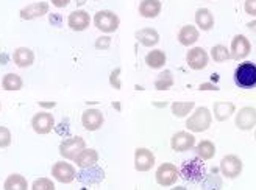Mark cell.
Listing matches in <instances>:
<instances>
[{
  "instance_id": "cell-1",
  "label": "cell",
  "mask_w": 256,
  "mask_h": 190,
  "mask_svg": "<svg viewBox=\"0 0 256 190\" xmlns=\"http://www.w3.org/2000/svg\"><path fill=\"white\" fill-rule=\"evenodd\" d=\"M212 123V114L208 108L200 106L190 114V117L186 120V128L190 133H203L206 131Z\"/></svg>"
},
{
  "instance_id": "cell-2",
  "label": "cell",
  "mask_w": 256,
  "mask_h": 190,
  "mask_svg": "<svg viewBox=\"0 0 256 190\" xmlns=\"http://www.w3.org/2000/svg\"><path fill=\"white\" fill-rule=\"evenodd\" d=\"M234 83L242 89H253L256 87V64L244 61L234 70Z\"/></svg>"
},
{
  "instance_id": "cell-3",
  "label": "cell",
  "mask_w": 256,
  "mask_h": 190,
  "mask_svg": "<svg viewBox=\"0 0 256 190\" xmlns=\"http://www.w3.org/2000/svg\"><path fill=\"white\" fill-rule=\"evenodd\" d=\"M94 25L102 31V33H112L119 28L120 19L116 12H112L110 9H102L97 11L94 16Z\"/></svg>"
},
{
  "instance_id": "cell-4",
  "label": "cell",
  "mask_w": 256,
  "mask_h": 190,
  "mask_svg": "<svg viewBox=\"0 0 256 190\" xmlns=\"http://www.w3.org/2000/svg\"><path fill=\"white\" fill-rule=\"evenodd\" d=\"M84 148H86V142L83 137H69L61 142L60 155L69 161H74Z\"/></svg>"
},
{
  "instance_id": "cell-5",
  "label": "cell",
  "mask_w": 256,
  "mask_h": 190,
  "mask_svg": "<svg viewBox=\"0 0 256 190\" xmlns=\"http://www.w3.org/2000/svg\"><path fill=\"white\" fill-rule=\"evenodd\" d=\"M182 176L188 181H200L204 176V167H203V159L196 158V159H189L182 166Z\"/></svg>"
},
{
  "instance_id": "cell-6",
  "label": "cell",
  "mask_w": 256,
  "mask_h": 190,
  "mask_svg": "<svg viewBox=\"0 0 256 190\" xmlns=\"http://www.w3.org/2000/svg\"><path fill=\"white\" fill-rule=\"evenodd\" d=\"M242 161L240 158H238L236 155H226L222 158L220 161V167L219 170L222 172V175L228 180H234L242 173Z\"/></svg>"
},
{
  "instance_id": "cell-7",
  "label": "cell",
  "mask_w": 256,
  "mask_h": 190,
  "mask_svg": "<svg viewBox=\"0 0 256 190\" xmlns=\"http://www.w3.org/2000/svg\"><path fill=\"white\" fill-rule=\"evenodd\" d=\"M178 167L175 166V164H170V162H164L161 164V166L158 167L156 170V183L162 187H169L172 184L176 183L178 180Z\"/></svg>"
},
{
  "instance_id": "cell-8",
  "label": "cell",
  "mask_w": 256,
  "mask_h": 190,
  "mask_svg": "<svg viewBox=\"0 0 256 190\" xmlns=\"http://www.w3.org/2000/svg\"><path fill=\"white\" fill-rule=\"evenodd\" d=\"M236 126L240 131H250L256 126V108L253 106H244L240 108L236 114L234 119Z\"/></svg>"
},
{
  "instance_id": "cell-9",
  "label": "cell",
  "mask_w": 256,
  "mask_h": 190,
  "mask_svg": "<svg viewBox=\"0 0 256 190\" xmlns=\"http://www.w3.org/2000/svg\"><path fill=\"white\" fill-rule=\"evenodd\" d=\"M186 62L192 70H202L208 66L210 56L206 53V50L202 47H192L189 52L186 53Z\"/></svg>"
},
{
  "instance_id": "cell-10",
  "label": "cell",
  "mask_w": 256,
  "mask_h": 190,
  "mask_svg": "<svg viewBox=\"0 0 256 190\" xmlns=\"http://www.w3.org/2000/svg\"><path fill=\"white\" fill-rule=\"evenodd\" d=\"M52 175L56 181H60L62 184H70L76 178V170L74 169V166H70L69 162L58 161L56 164H54Z\"/></svg>"
},
{
  "instance_id": "cell-11",
  "label": "cell",
  "mask_w": 256,
  "mask_h": 190,
  "mask_svg": "<svg viewBox=\"0 0 256 190\" xmlns=\"http://www.w3.org/2000/svg\"><path fill=\"white\" fill-rule=\"evenodd\" d=\"M252 52V44L247 39V36L244 34H236L232 41V48H230V53H232V59L240 61L250 55Z\"/></svg>"
},
{
  "instance_id": "cell-12",
  "label": "cell",
  "mask_w": 256,
  "mask_h": 190,
  "mask_svg": "<svg viewBox=\"0 0 256 190\" xmlns=\"http://www.w3.org/2000/svg\"><path fill=\"white\" fill-rule=\"evenodd\" d=\"M170 145H172V150L176 151V153H184V151L194 148L196 137L194 134H190L188 131H178L172 136Z\"/></svg>"
},
{
  "instance_id": "cell-13",
  "label": "cell",
  "mask_w": 256,
  "mask_h": 190,
  "mask_svg": "<svg viewBox=\"0 0 256 190\" xmlns=\"http://www.w3.org/2000/svg\"><path fill=\"white\" fill-rule=\"evenodd\" d=\"M32 126L38 134H48L55 126V119L50 112H38L32 119Z\"/></svg>"
},
{
  "instance_id": "cell-14",
  "label": "cell",
  "mask_w": 256,
  "mask_h": 190,
  "mask_svg": "<svg viewBox=\"0 0 256 190\" xmlns=\"http://www.w3.org/2000/svg\"><path fill=\"white\" fill-rule=\"evenodd\" d=\"M105 122L104 114H102L100 109L91 108V109H86L82 116V123L84 126V130L88 131H97L102 128V125Z\"/></svg>"
},
{
  "instance_id": "cell-15",
  "label": "cell",
  "mask_w": 256,
  "mask_h": 190,
  "mask_svg": "<svg viewBox=\"0 0 256 190\" xmlns=\"http://www.w3.org/2000/svg\"><path fill=\"white\" fill-rule=\"evenodd\" d=\"M155 164V155L148 148H136L134 151V169L138 172H148Z\"/></svg>"
},
{
  "instance_id": "cell-16",
  "label": "cell",
  "mask_w": 256,
  "mask_h": 190,
  "mask_svg": "<svg viewBox=\"0 0 256 190\" xmlns=\"http://www.w3.org/2000/svg\"><path fill=\"white\" fill-rule=\"evenodd\" d=\"M89 23H91V16H89L84 9H75L68 17V25H69V28L74 31L86 30L89 27Z\"/></svg>"
},
{
  "instance_id": "cell-17",
  "label": "cell",
  "mask_w": 256,
  "mask_h": 190,
  "mask_svg": "<svg viewBox=\"0 0 256 190\" xmlns=\"http://www.w3.org/2000/svg\"><path fill=\"white\" fill-rule=\"evenodd\" d=\"M48 12V3L47 2H36L32 5H27L20 9V17L24 20H33Z\"/></svg>"
},
{
  "instance_id": "cell-18",
  "label": "cell",
  "mask_w": 256,
  "mask_h": 190,
  "mask_svg": "<svg viewBox=\"0 0 256 190\" xmlns=\"http://www.w3.org/2000/svg\"><path fill=\"white\" fill-rule=\"evenodd\" d=\"M212 112L217 122H225L236 112V105L232 101H216L212 105Z\"/></svg>"
},
{
  "instance_id": "cell-19",
  "label": "cell",
  "mask_w": 256,
  "mask_h": 190,
  "mask_svg": "<svg viewBox=\"0 0 256 190\" xmlns=\"http://www.w3.org/2000/svg\"><path fill=\"white\" fill-rule=\"evenodd\" d=\"M104 178H105L104 169L97 167V166L82 169V172L78 173V181H82L84 184H98Z\"/></svg>"
},
{
  "instance_id": "cell-20",
  "label": "cell",
  "mask_w": 256,
  "mask_h": 190,
  "mask_svg": "<svg viewBox=\"0 0 256 190\" xmlns=\"http://www.w3.org/2000/svg\"><path fill=\"white\" fill-rule=\"evenodd\" d=\"M198 36L200 33L197 27H194V25H184V27H182V30L178 31V42L184 47H190L198 41Z\"/></svg>"
},
{
  "instance_id": "cell-21",
  "label": "cell",
  "mask_w": 256,
  "mask_h": 190,
  "mask_svg": "<svg viewBox=\"0 0 256 190\" xmlns=\"http://www.w3.org/2000/svg\"><path fill=\"white\" fill-rule=\"evenodd\" d=\"M161 0H142L139 3V14L146 19H153L161 12Z\"/></svg>"
},
{
  "instance_id": "cell-22",
  "label": "cell",
  "mask_w": 256,
  "mask_h": 190,
  "mask_svg": "<svg viewBox=\"0 0 256 190\" xmlns=\"http://www.w3.org/2000/svg\"><path fill=\"white\" fill-rule=\"evenodd\" d=\"M12 61L16 62V66L19 67H30L34 62V53L33 50H30L28 47H19L14 50L12 53Z\"/></svg>"
},
{
  "instance_id": "cell-23",
  "label": "cell",
  "mask_w": 256,
  "mask_h": 190,
  "mask_svg": "<svg viewBox=\"0 0 256 190\" xmlns=\"http://www.w3.org/2000/svg\"><path fill=\"white\" fill-rule=\"evenodd\" d=\"M136 39L140 45L144 47H153L160 42V33L155 28H142V30H138L136 31Z\"/></svg>"
},
{
  "instance_id": "cell-24",
  "label": "cell",
  "mask_w": 256,
  "mask_h": 190,
  "mask_svg": "<svg viewBox=\"0 0 256 190\" xmlns=\"http://www.w3.org/2000/svg\"><path fill=\"white\" fill-rule=\"evenodd\" d=\"M196 25L203 31H210L214 27V16L208 8H198L196 11Z\"/></svg>"
},
{
  "instance_id": "cell-25",
  "label": "cell",
  "mask_w": 256,
  "mask_h": 190,
  "mask_svg": "<svg viewBox=\"0 0 256 190\" xmlns=\"http://www.w3.org/2000/svg\"><path fill=\"white\" fill-rule=\"evenodd\" d=\"M74 161H75V164L80 169H88V167H92V166H96V164H97L98 153H97L96 150H92V148H84Z\"/></svg>"
},
{
  "instance_id": "cell-26",
  "label": "cell",
  "mask_w": 256,
  "mask_h": 190,
  "mask_svg": "<svg viewBox=\"0 0 256 190\" xmlns=\"http://www.w3.org/2000/svg\"><path fill=\"white\" fill-rule=\"evenodd\" d=\"M222 189V178L219 176V169L211 167L210 175L203 176L202 190H220Z\"/></svg>"
},
{
  "instance_id": "cell-27",
  "label": "cell",
  "mask_w": 256,
  "mask_h": 190,
  "mask_svg": "<svg viewBox=\"0 0 256 190\" xmlns=\"http://www.w3.org/2000/svg\"><path fill=\"white\" fill-rule=\"evenodd\" d=\"M166 61H168V56H166V53L162 52V50H152V52L147 53L146 56V64L150 67V69H162L166 66Z\"/></svg>"
},
{
  "instance_id": "cell-28",
  "label": "cell",
  "mask_w": 256,
  "mask_h": 190,
  "mask_svg": "<svg viewBox=\"0 0 256 190\" xmlns=\"http://www.w3.org/2000/svg\"><path fill=\"white\" fill-rule=\"evenodd\" d=\"M194 108H196L194 101H174V103L170 105L172 114L178 119H183V117L189 116L190 111Z\"/></svg>"
},
{
  "instance_id": "cell-29",
  "label": "cell",
  "mask_w": 256,
  "mask_h": 190,
  "mask_svg": "<svg viewBox=\"0 0 256 190\" xmlns=\"http://www.w3.org/2000/svg\"><path fill=\"white\" fill-rule=\"evenodd\" d=\"M4 189L5 190H27L28 184H27V180H25L22 175L14 173V175H10L5 180Z\"/></svg>"
},
{
  "instance_id": "cell-30",
  "label": "cell",
  "mask_w": 256,
  "mask_h": 190,
  "mask_svg": "<svg viewBox=\"0 0 256 190\" xmlns=\"http://www.w3.org/2000/svg\"><path fill=\"white\" fill-rule=\"evenodd\" d=\"M196 151H197V156L200 159L208 161V159H212L216 155V145L211 141H202L196 147Z\"/></svg>"
},
{
  "instance_id": "cell-31",
  "label": "cell",
  "mask_w": 256,
  "mask_h": 190,
  "mask_svg": "<svg viewBox=\"0 0 256 190\" xmlns=\"http://www.w3.org/2000/svg\"><path fill=\"white\" fill-rule=\"evenodd\" d=\"M2 86L5 91H20L24 86V81L16 73H6L2 80Z\"/></svg>"
},
{
  "instance_id": "cell-32",
  "label": "cell",
  "mask_w": 256,
  "mask_h": 190,
  "mask_svg": "<svg viewBox=\"0 0 256 190\" xmlns=\"http://www.w3.org/2000/svg\"><path fill=\"white\" fill-rule=\"evenodd\" d=\"M211 58H212L214 62H219V64H220V62L232 59V53H230V50L225 45L217 44V45H214L211 48Z\"/></svg>"
},
{
  "instance_id": "cell-33",
  "label": "cell",
  "mask_w": 256,
  "mask_h": 190,
  "mask_svg": "<svg viewBox=\"0 0 256 190\" xmlns=\"http://www.w3.org/2000/svg\"><path fill=\"white\" fill-rule=\"evenodd\" d=\"M174 86V77L169 70H162L160 73V77L155 81V89L156 91H168Z\"/></svg>"
},
{
  "instance_id": "cell-34",
  "label": "cell",
  "mask_w": 256,
  "mask_h": 190,
  "mask_svg": "<svg viewBox=\"0 0 256 190\" xmlns=\"http://www.w3.org/2000/svg\"><path fill=\"white\" fill-rule=\"evenodd\" d=\"M32 190H55V184L52 180H48V178H38L33 183Z\"/></svg>"
},
{
  "instance_id": "cell-35",
  "label": "cell",
  "mask_w": 256,
  "mask_h": 190,
  "mask_svg": "<svg viewBox=\"0 0 256 190\" xmlns=\"http://www.w3.org/2000/svg\"><path fill=\"white\" fill-rule=\"evenodd\" d=\"M11 144V133L6 126H0V148H6Z\"/></svg>"
},
{
  "instance_id": "cell-36",
  "label": "cell",
  "mask_w": 256,
  "mask_h": 190,
  "mask_svg": "<svg viewBox=\"0 0 256 190\" xmlns=\"http://www.w3.org/2000/svg\"><path fill=\"white\" fill-rule=\"evenodd\" d=\"M110 84L111 87H114V89H120V69H114L110 75Z\"/></svg>"
},
{
  "instance_id": "cell-37",
  "label": "cell",
  "mask_w": 256,
  "mask_h": 190,
  "mask_svg": "<svg viewBox=\"0 0 256 190\" xmlns=\"http://www.w3.org/2000/svg\"><path fill=\"white\" fill-rule=\"evenodd\" d=\"M94 45H96L97 50H108L110 45H111V37H110L108 34L100 36V37H97V41H96Z\"/></svg>"
},
{
  "instance_id": "cell-38",
  "label": "cell",
  "mask_w": 256,
  "mask_h": 190,
  "mask_svg": "<svg viewBox=\"0 0 256 190\" xmlns=\"http://www.w3.org/2000/svg\"><path fill=\"white\" fill-rule=\"evenodd\" d=\"M244 9L248 16L256 17V0H246L244 2Z\"/></svg>"
},
{
  "instance_id": "cell-39",
  "label": "cell",
  "mask_w": 256,
  "mask_h": 190,
  "mask_svg": "<svg viewBox=\"0 0 256 190\" xmlns=\"http://www.w3.org/2000/svg\"><path fill=\"white\" fill-rule=\"evenodd\" d=\"M200 91H219V86H216L212 83H203L198 86Z\"/></svg>"
},
{
  "instance_id": "cell-40",
  "label": "cell",
  "mask_w": 256,
  "mask_h": 190,
  "mask_svg": "<svg viewBox=\"0 0 256 190\" xmlns=\"http://www.w3.org/2000/svg\"><path fill=\"white\" fill-rule=\"evenodd\" d=\"M50 2H52L54 6H56V8H64L70 3V0H50Z\"/></svg>"
},
{
  "instance_id": "cell-41",
  "label": "cell",
  "mask_w": 256,
  "mask_h": 190,
  "mask_svg": "<svg viewBox=\"0 0 256 190\" xmlns=\"http://www.w3.org/2000/svg\"><path fill=\"white\" fill-rule=\"evenodd\" d=\"M61 16L60 14H50V23L56 25V27H61V22H60Z\"/></svg>"
},
{
  "instance_id": "cell-42",
  "label": "cell",
  "mask_w": 256,
  "mask_h": 190,
  "mask_svg": "<svg viewBox=\"0 0 256 190\" xmlns=\"http://www.w3.org/2000/svg\"><path fill=\"white\" fill-rule=\"evenodd\" d=\"M38 105L42 106V108H54L55 106V101H40Z\"/></svg>"
},
{
  "instance_id": "cell-43",
  "label": "cell",
  "mask_w": 256,
  "mask_h": 190,
  "mask_svg": "<svg viewBox=\"0 0 256 190\" xmlns=\"http://www.w3.org/2000/svg\"><path fill=\"white\" fill-rule=\"evenodd\" d=\"M247 27H248L250 30H253V31L256 33V20H250V22L247 23Z\"/></svg>"
},
{
  "instance_id": "cell-44",
  "label": "cell",
  "mask_w": 256,
  "mask_h": 190,
  "mask_svg": "<svg viewBox=\"0 0 256 190\" xmlns=\"http://www.w3.org/2000/svg\"><path fill=\"white\" fill-rule=\"evenodd\" d=\"M0 62H2V64H5V62H6V55H0Z\"/></svg>"
},
{
  "instance_id": "cell-45",
  "label": "cell",
  "mask_w": 256,
  "mask_h": 190,
  "mask_svg": "<svg viewBox=\"0 0 256 190\" xmlns=\"http://www.w3.org/2000/svg\"><path fill=\"white\" fill-rule=\"evenodd\" d=\"M86 3V0H76V6H83Z\"/></svg>"
},
{
  "instance_id": "cell-46",
  "label": "cell",
  "mask_w": 256,
  "mask_h": 190,
  "mask_svg": "<svg viewBox=\"0 0 256 190\" xmlns=\"http://www.w3.org/2000/svg\"><path fill=\"white\" fill-rule=\"evenodd\" d=\"M172 190H188L186 187H182V186H178V187H174Z\"/></svg>"
},
{
  "instance_id": "cell-47",
  "label": "cell",
  "mask_w": 256,
  "mask_h": 190,
  "mask_svg": "<svg viewBox=\"0 0 256 190\" xmlns=\"http://www.w3.org/2000/svg\"><path fill=\"white\" fill-rule=\"evenodd\" d=\"M254 139H256V133H254Z\"/></svg>"
},
{
  "instance_id": "cell-48",
  "label": "cell",
  "mask_w": 256,
  "mask_h": 190,
  "mask_svg": "<svg viewBox=\"0 0 256 190\" xmlns=\"http://www.w3.org/2000/svg\"><path fill=\"white\" fill-rule=\"evenodd\" d=\"M0 108H2V105H0Z\"/></svg>"
}]
</instances>
